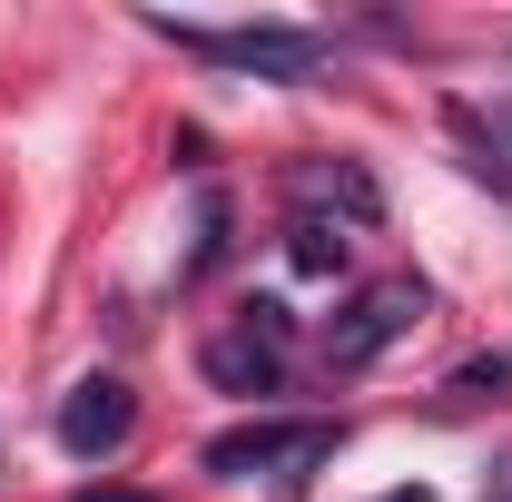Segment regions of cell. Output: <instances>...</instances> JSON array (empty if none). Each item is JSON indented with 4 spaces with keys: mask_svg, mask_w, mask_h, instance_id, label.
<instances>
[{
    "mask_svg": "<svg viewBox=\"0 0 512 502\" xmlns=\"http://www.w3.org/2000/svg\"><path fill=\"white\" fill-rule=\"evenodd\" d=\"M158 40H178L188 60L207 69H256V79H276V89H306L325 69V40L316 30H296V20H256V30H207V20H148Z\"/></svg>",
    "mask_w": 512,
    "mask_h": 502,
    "instance_id": "1",
    "label": "cell"
},
{
    "mask_svg": "<svg viewBox=\"0 0 512 502\" xmlns=\"http://www.w3.org/2000/svg\"><path fill=\"white\" fill-rule=\"evenodd\" d=\"M325 453H335V424L325 414H256V424H237V434H217L197 463L217 473V483H306Z\"/></svg>",
    "mask_w": 512,
    "mask_h": 502,
    "instance_id": "2",
    "label": "cell"
},
{
    "mask_svg": "<svg viewBox=\"0 0 512 502\" xmlns=\"http://www.w3.org/2000/svg\"><path fill=\"white\" fill-rule=\"evenodd\" d=\"M424 306H434V296H424L414 276L355 286L345 306L325 315V375H365V365H375V355L394 345V335H414V325H424Z\"/></svg>",
    "mask_w": 512,
    "mask_h": 502,
    "instance_id": "3",
    "label": "cell"
},
{
    "mask_svg": "<svg viewBox=\"0 0 512 502\" xmlns=\"http://www.w3.org/2000/svg\"><path fill=\"white\" fill-rule=\"evenodd\" d=\"M128 434H138V394H128V375H79L60 394V453H69V463H109Z\"/></svg>",
    "mask_w": 512,
    "mask_h": 502,
    "instance_id": "4",
    "label": "cell"
},
{
    "mask_svg": "<svg viewBox=\"0 0 512 502\" xmlns=\"http://www.w3.org/2000/svg\"><path fill=\"white\" fill-rule=\"evenodd\" d=\"M197 365H207L217 394H286V345H266V335H247V325H227Z\"/></svg>",
    "mask_w": 512,
    "mask_h": 502,
    "instance_id": "5",
    "label": "cell"
},
{
    "mask_svg": "<svg viewBox=\"0 0 512 502\" xmlns=\"http://www.w3.org/2000/svg\"><path fill=\"white\" fill-rule=\"evenodd\" d=\"M286 188L306 197V207H335V217H355V227H375V217H384V188L355 168V158H296V168H286Z\"/></svg>",
    "mask_w": 512,
    "mask_h": 502,
    "instance_id": "6",
    "label": "cell"
},
{
    "mask_svg": "<svg viewBox=\"0 0 512 502\" xmlns=\"http://www.w3.org/2000/svg\"><path fill=\"white\" fill-rule=\"evenodd\" d=\"M286 266H296V276H345V237H335L325 217H296V227H286Z\"/></svg>",
    "mask_w": 512,
    "mask_h": 502,
    "instance_id": "7",
    "label": "cell"
},
{
    "mask_svg": "<svg viewBox=\"0 0 512 502\" xmlns=\"http://www.w3.org/2000/svg\"><path fill=\"white\" fill-rule=\"evenodd\" d=\"M217 256H227V197H207V207H197V256H188V276H207Z\"/></svg>",
    "mask_w": 512,
    "mask_h": 502,
    "instance_id": "8",
    "label": "cell"
},
{
    "mask_svg": "<svg viewBox=\"0 0 512 502\" xmlns=\"http://www.w3.org/2000/svg\"><path fill=\"white\" fill-rule=\"evenodd\" d=\"M237 325H247V335H266V345H286V335H296V315L276 306V296H247V306H237Z\"/></svg>",
    "mask_w": 512,
    "mask_h": 502,
    "instance_id": "9",
    "label": "cell"
},
{
    "mask_svg": "<svg viewBox=\"0 0 512 502\" xmlns=\"http://www.w3.org/2000/svg\"><path fill=\"white\" fill-rule=\"evenodd\" d=\"M453 394H512V355H473V365L453 375Z\"/></svg>",
    "mask_w": 512,
    "mask_h": 502,
    "instance_id": "10",
    "label": "cell"
},
{
    "mask_svg": "<svg viewBox=\"0 0 512 502\" xmlns=\"http://www.w3.org/2000/svg\"><path fill=\"white\" fill-rule=\"evenodd\" d=\"M483 502H512V453L493 463V483H483Z\"/></svg>",
    "mask_w": 512,
    "mask_h": 502,
    "instance_id": "11",
    "label": "cell"
},
{
    "mask_svg": "<svg viewBox=\"0 0 512 502\" xmlns=\"http://www.w3.org/2000/svg\"><path fill=\"white\" fill-rule=\"evenodd\" d=\"M69 502H148V493H109V483H89V493H69Z\"/></svg>",
    "mask_w": 512,
    "mask_h": 502,
    "instance_id": "12",
    "label": "cell"
},
{
    "mask_svg": "<svg viewBox=\"0 0 512 502\" xmlns=\"http://www.w3.org/2000/svg\"><path fill=\"white\" fill-rule=\"evenodd\" d=\"M375 502H434V493H424V483H404V493H375Z\"/></svg>",
    "mask_w": 512,
    "mask_h": 502,
    "instance_id": "13",
    "label": "cell"
},
{
    "mask_svg": "<svg viewBox=\"0 0 512 502\" xmlns=\"http://www.w3.org/2000/svg\"><path fill=\"white\" fill-rule=\"evenodd\" d=\"M503 128H512V109H493V138H503Z\"/></svg>",
    "mask_w": 512,
    "mask_h": 502,
    "instance_id": "14",
    "label": "cell"
}]
</instances>
